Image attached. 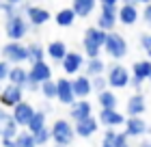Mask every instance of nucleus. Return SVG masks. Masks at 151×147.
Instances as JSON below:
<instances>
[{"label": "nucleus", "instance_id": "f257e3e1", "mask_svg": "<svg viewBox=\"0 0 151 147\" xmlns=\"http://www.w3.org/2000/svg\"><path fill=\"white\" fill-rule=\"evenodd\" d=\"M106 82L108 89H127L129 82H132V72L123 65V63H112V65L106 67Z\"/></svg>", "mask_w": 151, "mask_h": 147}, {"label": "nucleus", "instance_id": "f03ea898", "mask_svg": "<svg viewBox=\"0 0 151 147\" xmlns=\"http://www.w3.org/2000/svg\"><path fill=\"white\" fill-rule=\"evenodd\" d=\"M50 136L54 145H60V147H69L76 141V130H73V123L69 119H56L52 125H50Z\"/></svg>", "mask_w": 151, "mask_h": 147}, {"label": "nucleus", "instance_id": "7ed1b4c3", "mask_svg": "<svg viewBox=\"0 0 151 147\" xmlns=\"http://www.w3.org/2000/svg\"><path fill=\"white\" fill-rule=\"evenodd\" d=\"M104 50H106V56H110L114 63H119L127 56L129 52V46H127V39L123 37L121 33H106V43H104Z\"/></svg>", "mask_w": 151, "mask_h": 147}, {"label": "nucleus", "instance_id": "20e7f679", "mask_svg": "<svg viewBox=\"0 0 151 147\" xmlns=\"http://www.w3.org/2000/svg\"><path fill=\"white\" fill-rule=\"evenodd\" d=\"M30 30V24L24 15H11V17H4V35L9 41H17L22 43V39L28 35Z\"/></svg>", "mask_w": 151, "mask_h": 147}, {"label": "nucleus", "instance_id": "39448f33", "mask_svg": "<svg viewBox=\"0 0 151 147\" xmlns=\"http://www.w3.org/2000/svg\"><path fill=\"white\" fill-rule=\"evenodd\" d=\"M2 61H6L9 65H24L28 63V48L24 43H17V41H6L2 46Z\"/></svg>", "mask_w": 151, "mask_h": 147}, {"label": "nucleus", "instance_id": "423d86ee", "mask_svg": "<svg viewBox=\"0 0 151 147\" xmlns=\"http://www.w3.org/2000/svg\"><path fill=\"white\" fill-rule=\"evenodd\" d=\"M132 82H129V87L136 89V93H140V89L142 85L149 80V76H151V61L149 59H140V61H134V65H132Z\"/></svg>", "mask_w": 151, "mask_h": 147}, {"label": "nucleus", "instance_id": "0eeeda50", "mask_svg": "<svg viewBox=\"0 0 151 147\" xmlns=\"http://www.w3.org/2000/svg\"><path fill=\"white\" fill-rule=\"evenodd\" d=\"M24 102V89L22 87H15V85H6L0 91V106L6 108V110H13L17 104Z\"/></svg>", "mask_w": 151, "mask_h": 147}, {"label": "nucleus", "instance_id": "6e6552de", "mask_svg": "<svg viewBox=\"0 0 151 147\" xmlns=\"http://www.w3.org/2000/svg\"><path fill=\"white\" fill-rule=\"evenodd\" d=\"M140 2L138 0H127V2L119 4V11H116V20L123 24V26H134L140 17V11H138Z\"/></svg>", "mask_w": 151, "mask_h": 147}, {"label": "nucleus", "instance_id": "1a4fd4ad", "mask_svg": "<svg viewBox=\"0 0 151 147\" xmlns=\"http://www.w3.org/2000/svg\"><path fill=\"white\" fill-rule=\"evenodd\" d=\"M84 63H86V59H84V54L82 52H76V50H69L67 52V56L63 59V63H60V67H63V72H65V76L67 78H73V76H78L82 69H84Z\"/></svg>", "mask_w": 151, "mask_h": 147}, {"label": "nucleus", "instance_id": "9d476101", "mask_svg": "<svg viewBox=\"0 0 151 147\" xmlns=\"http://www.w3.org/2000/svg\"><path fill=\"white\" fill-rule=\"evenodd\" d=\"M35 106H32L30 102H22V104H17L15 108L11 110V115H13V121H15V125L19 130H26L28 128V123L32 121V117H35Z\"/></svg>", "mask_w": 151, "mask_h": 147}, {"label": "nucleus", "instance_id": "9b49d317", "mask_svg": "<svg viewBox=\"0 0 151 147\" xmlns=\"http://www.w3.org/2000/svg\"><path fill=\"white\" fill-rule=\"evenodd\" d=\"M125 113L121 110H99L97 113V121L106 130H119L121 125H125Z\"/></svg>", "mask_w": 151, "mask_h": 147}, {"label": "nucleus", "instance_id": "f8f14e48", "mask_svg": "<svg viewBox=\"0 0 151 147\" xmlns=\"http://www.w3.org/2000/svg\"><path fill=\"white\" fill-rule=\"evenodd\" d=\"M24 17L28 20V24L30 26H35V28H39V26H43L50 22V11L45 9V7H39V4H28L26 7V13H24Z\"/></svg>", "mask_w": 151, "mask_h": 147}, {"label": "nucleus", "instance_id": "ddd939ff", "mask_svg": "<svg viewBox=\"0 0 151 147\" xmlns=\"http://www.w3.org/2000/svg\"><path fill=\"white\" fill-rule=\"evenodd\" d=\"M88 117H93V104L88 100H76L69 106V121H73V125Z\"/></svg>", "mask_w": 151, "mask_h": 147}, {"label": "nucleus", "instance_id": "4468645a", "mask_svg": "<svg viewBox=\"0 0 151 147\" xmlns=\"http://www.w3.org/2000/svg\"><path fill=\"white\" fill-rule=\"evenodd\" d=\"M147 128H149V123L142 117H127L123 132L127 134V138H142V136H147Z\"/></svg>", "mask_w": 151, "mask_h": 147}, {"label": "nucleus", "instance_id": "2eb2a0df", "mask_svg": "<svg viewBox=\"0 0 151 147\" xmlns=\"http://www.w3.org/2000/svg\"><path fill=\"white\" fill-rule=\"evenodd\" d=\"M28 78L32 82H37V85L41 87L43 82L52 80V65L47 61H41V63H35V65L28 67Z\"/></svg>", "mask_w": 151, "mask_h": 147}, {"label": "nucleus", "instance_id": "dca6fc26", "mask_svg": "<svg viewBox=\"0 0 151 147\" xmlns=\"http://www.w3.org/2000/svg\"><path fill=\"white\" fill-rule=\"evenodd\" d=\"M17 132H19V128L13 121L11 110L0 106V138H15Z\"/></svg>", "mask_w": 151, "mask_h": 147}, {"label": "nucleus", "instance_id": "f3484780", "mask_svg": "<svg viewBox=\"0 0 151 147\" xmlns=\"http://www.w3.org/2000/svg\"><path fill=\"white\" fill-rule=\"evenodd\" d=\"M56 100L63 104V106H71L76 102V95H73V89H71V78H63L56 80Z\"/></svg>", "mask_w": 151, "mask_h": 147}, {"label": "nucleus", "instance_id": "a211bd4d", "mask_svg": "<svg viewBox=\"0 0 151 147\" xmlns=\"http://www.w3.org/2000/svg\"><path fill=\"white\" fill-rule=\"evenodd\" d=\"M147 110V100L142 93H132L125 102V117H142Z\"/></svg>", "mask_w": 151, "mask_h": 147}, {"label": "nucleus", "instance_id": "6ab92c4d", "mask_svg": "<svg viewBox=\"0 0 151 147\" xmlns=\"http://www.w3.org/2000/svg\"><path fill=\"white\" fill-rule=\"evenodd\" d=\"M71 89H73V95L76 100H88V95L93 93V87H91V78H86L84 74H78L71 78Z\"/></svg>", "mask_w": 151, "mask_h": 147}, {"label": "nucleus", "instance_id": "aec40b11", "mask_svg": "<svg viewBox=\"0 0 151 147\" xmlns=\"http://www.w3.org/2000/svg\"><path fill=\"white\" fill-rule=\"evenodd\" d=\"M67 52H69V48H67V43L60 41V39H52L50 43L45 46V56L50 61H54V63H63Z\"/></svg>", "mask_w": 151, "mask_h": 147}, {"label": "nucleus", "instance_id": "412c9836", "mask_svg": "<svg viewBox=\"0 0 151 147\" xmlns=\"http://www.w3.org/2000/svg\"><path fill=\"white\" fill-rule=\"evenodd\" d=\"M73 130H76V136H80V138H91L97 134V130H99V121H97V117H88L84 119V121H80V123H76L73 125Z\"/></svg>", "mask_w": 151, "mask_h": 147}, {"label": "nucleus", "instance_id": "4be33fe9", "mask_svg": "<svg viewBox=\"0 0 151 147\" xmlns=\"http://www.w3.org/2000/svg\"><path fill=\"white\" fill-rule=\"evenodd\" d=\"M116 24H119V20H116V11H110V9H99V20H97V28L104 30V33H114Z\"/></svg>", "mask_w": 151, "mask_h": 147}, {"label": "nucleus", "instance_id": "5701e85b", "mask_svg": "<svg viewBox=\"0 0 151 147\" xmlns=\"http://www.w3.org/2000/svg\"><path fill=\"white\" fill-rule=\"evenodd\" d=\"M86 76V78H97V76H106V63H104V59H86V63H84V72H82Z\"/></svg>", "mask_w": 151, "mask_h": 147}, {"label": "nucleus", "instance_id": "b1692460", "mask_svg": "<svg viewBox=\"0 0 151 147\" xmlns=\"http://www.w3.org/2000/svg\"><path fill=\"white\" fill-rule=\"evenodd\" d=\"M6 82L24 89L26 82H28V67H24V65H13L11 72H9V78H6Z\"/></svg>", "mask_w": 151, "mask_h": 147}, {"label": "nucleus", "instance_id": "393cba45", "mask_svg": "<svg viewBox=\"0 0 151 147\" xmlns=\"http://www.w3.org/2000/svg\"><path fill=\"white\" fill-rule=\"evenodd\" d=\"M97 104H99V110H116L119 97H116L114 91L106 89V91H101V93H97Z\"/></svg>", "mask_w": 151, "mask_h": 147}, {"label": "nucleus", "instance_id": "a878e982", "mask_svg": "<svg viewBox=\"0 0 151 147\" xmlns=\"http://www.w3.org/2000/svg\"><path fill=\"white\" fill-rule=\"evenodd\" d=\"M95 9H97L95 0H73L71 2V11L76 13V17H88Z\"/></svg>", "mask_w": 151, "mask_h": 147}, {"label": "nucleus", "instance_id": "bb28decb", "mask_svg": "<svg viewBox=\"0 0 151 147\" xmlns=\"http://www.w3.org/2000/svg\"><path fill=\"white\" fill-rule=\"evenodd\" d=\"M54 22H56L60 28H69V26H73V22H76V13L71 11V7H63V9L56 11Z\"/></svg>", "mask_w": 151, "mask_h": 147}, {"label": "nucleus", "instance_id": "cd10ccee", "mask_svg": "<svg viewBox=\"0 0 151 147\" xmlns=\"http://www.w3.org/2000/svg\"><path fill=\"white\" fill-rule=\"evenodd\" d=\"M84 39L91 41V43H95L97 48H101L104 50V43H106V33L99 30L97 26H88V28L84 30Z\"/></svg>", "mask_w": 151, "mask_h": 147}, {"label": "nucleus", "instance_id": "c85d7f7f", "mask_svg": "<svg viewBox=\"0 0 151 147\" xmlns=\"http://www.w3.org/2000/svg\"><path fill=\"white\" fill-rule=\"evenodd\" d=\"M43 128H47V115L41 108H37L35 110V117H32V121L28 123V128H26V130H28L30 134H37V132L43 130Z\"/></svg>", "mask_w": 151, "mask_h": 147}, {"label": "nucleus", "instance_id": "c756f323", "mask_svg": "<svg viewBox=\"0 0 151 147\" xmlns=\"http://www.w3.org/2000/svg\"><path fill=\"white\" fill-rule=\"evenodd\" d=\"M26 48H28V63H30V65L45 61V48L41 46L39 41H32V43H28Z\"/></svg>", "mask_w": 151, "mask_h": 147}, {"label": "nucleus", "instance_id": "7c9ffc66", "mask_svg": "<svg viewBox=\"0 0 151 147\" xmlns=\"http://www.w3.org/2000/svg\"><path fill=\"white\" fill-rule=\"evenodd\" d=\"M13 143H15V147H37L35 138H32V134L28 130H19L17 136L13 138Z\"/></svg>", "mask_w": 151, "mask_h": 147}, {"label": "nucleus", "instance_id": "2f4dec72", "mask_svg": "<svg viewBox=\"0 0 151 147\" xmlns=\"http://www.w3.org/2000/svg\"><path fill=\"white\" fill-rule=\"evenodd\" d=\"M39 93L45 97V100H56V80H47L39 87Z\"/></svg>", "mask_w": 151, "mask_h": 147}, {"label": "nucleus", "instance_id": "473e14b6", "mask_svg": "<svg viewBox=\"0 0 151 147\" xmlns=\"http://www.w3.org/2000/svg\"><path fill=\"white\" fill-rule=\"evenodd\" d=\"M82 54H86V59H99L101 56V48H97L95 43H91V41H86L84 37H82Z\"/></svg>", "mask_w": 151, "mask_h": 147}, {"label": "nucleus", "instance_id": "72a5a7b5", "mask_svg": "<svg viewBox=\"0 0 151 147\" xmlns=\"http://www.w3.org/2000/svg\"><path fill=\"white\" fill-rule=\"evenodd\" d=\"M32 138H35L37 147H41V145H47V143L52 141V136H50V125H47V128H43V130H39L37 134H32Z\"/></svg>", "mask_w": 151, "mask_h": 147}, {"label": "nucleus", "instance_id": "f704fd0d", "mask_svg": "<svg viewBox=\"0 0 151 147\" xmlns=\"http://www.w3.org/2000/svg\"><path fill=\"white\" fill-rule=\"evenodd\" d=\"M138 43H140V48H142V52L147 54V59L151 61V33L138 35Z\"/></svg>", "mask_w": 151, "mask_h": 147}, {"label": "nucleus", "instance_id": "c9c22d12", "mask_svg": "<svg viewBox=\"0 0 151 147\" xmlns=\"http://www.w3.org/2000/svg\"><path fill=\"white\" fill-rule=\"evenodd\" d=\"M91 87H93V93H101V91L108 89V82H106V76H97V78L91 80Z\"/></svg>", "mask_w": 151, "mask_h": 147}, {"label": "nucleus", "instance_id": "e433bc0d", "mask_svg": "<svg viewBox=\"0 0 151 147\" xmlns=\"http://www.w3.org/2000/svg\"><path fill=\"white\" fill-rule=\"evenodd\" d=\"M116 134H119V130H106L101 143H104V145H110V147H116Z\"/></svg>", "mask_w": 151, "mask_h": 147}, {"label": "nucleus", "instance_id": "4c0bfd02", "mask_svg": "<svg viewBox=\"0 0 151 147\" xmlns=\"http://www.w3.org/2000/svg\"><path fill=\"white\" fill-rule=\"evenodd\" d=\"M140 17H142V22H145V24L149 26V28H151V2H145V4H142Z\"/></svg>", "mask_w": 151, "mask_h": 147}, {"label": "nucleus", "instance_id": "58836bf2", "mask_svg": "<svg viewBox=\"0 0 151 147\" xmlns=\"http://www.w3.org/2000/svg\"><path fill=\"white\" fill-rule=\"evenodd\" d=\"M9 72H11V65L6 61H0V85L2 82H6V78H9Z\"/></svg>", "mask_w": 151, "mask_h": 147}, {"label": "nucleus", "instance_id": "ea45409f", "mask_svg": "<svg viewBox=\"0 0 151 147\" xmlns=\"http://www.w3.org/2000/svg\"><path fill=\"white\" fill-rule=\"evenodd\" d=\"M99 9H110V11H119V2L116 0H101V2L97 4Z\"/></svg>", "mask_w": 151, "mask_h": 147}, {"label": "nucleus", "instance_id": "a19ab883", "mask_svg": "<svg viewBox=\"0 0 151 147\" xmlns=\"http://www.w3.org/2000/svg\"><path fill=\"white\" fill-rule=\"evenodd\" d=\"M24 91H32V93H37V91H39V85H37V82H32V80L28 78V82H26Z\"/></svg>", "mask_w": 151, "mask_h": 147}, {"label": "nucleus", "instance_id": "79ce46f5", "mask_svg": "<svg viewBox=\"0 0 151 147\" xmlns=\"http://www.w3.org/2000/svg\"><path fill=\"white\" fill-rule=\"evenodd\" d=\"M2 147H15V143H13V138H2Z\"/></svg>", "mask_w": 151, "mask_h": 147}, {"label": "nucleus", "instance_id": "37998d69", "mask_svg": "<svg viewBox=\"0 0 151 147\" xmlns=\"http://www.w3.org/2000/svg\"><path fill=\"white\" fill-rule=\"evenodd\" d=\"M136 147H151V141H140Z\"/></svg>", "mask_w": 151, "mask_h": 147}, {"label": "nucleus", "instance_id": "c03bdc74", "mask_svg": "<svg viewBox=\"0 0 151 147\" xmlns=\"http://www.w3.org/2000/svg\"><path fill=\"white\" fill-rule=\"evenodd\" d=\"M99 147H110V145H104V143H101V145H99Z\"/></svg>", "mask_w": 151, "mask_h": 147}, {"label": "nucleus", "instance_id": "a18cd8bd", "mask_svg": "<svg viewBox=\"0 0 151 147\" xmlns=\"http://www.w3.org/2000/svg\"><path fill=\"white\" fill-rule=\"evenodd\" d=\"M0 91H2V85H0Z\"/></svg>", "mask_w": 151, "mask_h": 147}, {"label": "nucleus", "instance_id": "49530a36", "mask_svg": "<svg viewBox=\"0 0 151 147\" xmlns=\"http://www.w3.org/2000/svg\"><path fill=\"white\" fill-rule=\"evenodd\" d=\"M149 82H151V76H149Z\"/></svg>", "mask_w": 151, "mask_h": 147}, {"label": "nucleus", "instance_id": "de8ad7c7", "mask_svg": "<svg viewBox=\"0 0 151 147\" xmlns=\"http://www.w3.org/2000/svg\"><path fill=\"white\" fill-rule=\"evenodd\" d=\"M54 147H60V145H54Z\"/></svg>", "mask_w": 151, "mask_h": 147}]
</instances>
